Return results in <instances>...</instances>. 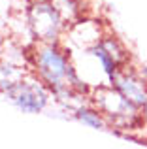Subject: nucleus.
I'll return each mask as SVG.
<instances>
[{
    "instance_id": "1",
    "label": "nucleus",
    "mask_w": 147,
    "mask_h": 149,
    "mask_svg": "<svg viewBox=\"0 0 147 149\" xmlns=\"http://www.w3.org/2000/svg\"><path fill=\"white\" fill-rule=\"evenodd\" d=\"M96 106L106 115V119L113 121L115 125H132L140 119L138 115V106L132 104L117 87L113 89H98L96 91Z\"/></svg>"
},
{
    "instance_id": "2",
    "label": "nucleus",
    "mask_w": 147,
    "mask_h": 149,
    "mask_svg": "<svg viewBox=\"0 0 147 149\" xmlns=\"http://www.w3.org/2000/svg\"><path fill=\"white\" fill-rule=\"evenodd\" d=\"M28 23L34 36L44 44H55L64 19L51 0H42L30 8Z\"/></svg>"
},
{
    "instance_id": "3",
    "label": "nucleus",
    "mask_w": 147,
    "mask_h": 149,
    "mask_svg": "<svg viewBox=\"0 0 147 149\" xmlns=\"http://www.w3.org/2000/svg\"><path fill=\"white\" fill-rule=\"evenodd\" d=\"M6 96L25 113H40L47 104V93L36 81L19 79L6 91Z\"/></svg>"
},
{
    "instance_id": "4",
    "label": "nucleus",
    "mask_w": 147,
    "mask_h": 149,
    "mask_svg": "<svg viewBox=\"0 0 147 149\" xmlns=\"http://www.w3.org/2000/svg\"><path fill=\"white\" fill-rule=\"evenodd\" d=\"M111 85L117 87L119 91L132 102V104H136L138 108H141V106L147 102V85L144 83V79H141L140 74L126 72L125 68H121L117 74H115Z\"/></svg>"
},
{
    "instance_id": "5",
    "label": "nucleus",
    "mask_w": 147,
    "mask_h": 149,
    "mask_svg": "<svg viewBox=\"0 0 147 149\" xmlns=\"http://www.w3.org/2000/svg\"><path fill=\"white\" fill-rule=\"evenodd\" d=\"M91 53L100 61V64H102V68H104V72H106V76L110 77V81H113L115 74L121 70V66L117 64V61L113 58V55H111L110 51L104 47L100 42H96V44L91 47Z\"/></svg>"
},
{
    "instance_id": "6",
    "label": "nucleus",
    "mask_w": 147,
    "mask_h": 149,
    "mask_svg": "<svg viewBox=\"0 0 147 149\" xmlns=\"http://www.w3.org/2000/svg\"><path fill=\"white\" fill-rule=\"evenodd\" d=\"M76 119L81 121L83 125L91 128H98V130H106L107 128V119L100 109H91V108H79L76 111Z\"/></svg>"
},
{
    "instance_id": "7",
    "label": "nucleus",
    "mask_w": 147,
    "mask_h": 149,
    "mask_svg": "<svg viewBox=\"0 0 147 149\" xmlns=\"http://www.w3.org/2000/svg\"><path fill=\"white\" fill-rule=\"evenodd\" d=\"M53 6L59 10V13L62 15L64 21H72L79 13V4L76 0H51Z\"/></svg>"
},
{
    "instance_id": "8",
    "label": "nucleus",
    "mask_w": 147,
    "mask_h": 149,
    "mask_svg": "<svg viewBox=\"0 0 147 149\" xmlns=\"http://www.w3.org/2000/svg\"><path fill=\"white\" fill-rule=\"evenodd\" d=\"M138 74L141 76V79H144V83L147 85V66H141V68H140V72H138Z\"/></svg>"
},
{
    "instance_id": "9",
    "label": "nucleus",
    "mask_w": 147,
    "mask_h": 149,
    "mask_svg": "<svg viewBox=\"0 0 147 149\" xmlns=\"http://www.w3.org/2000/svg\"><path fill=\"white\" fill-rule=\"evenodd\" d=\"M141 119H144L145 123H147V102H145L144 106H141Z\"/></svg>"
}]
</instances>
